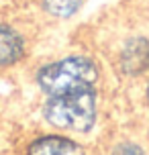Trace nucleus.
I'll use <instances>...</instances> for the list:
<instances>
[{"instance_id": "nucleus-1", "label": "nucleus", "mask_w": 149, "mask_h": 155, "mask_svg": "<svg viewBox=\"0 0 149 155\" xmlns=\"http://www.w3.org/2000/svg\"><path fill=\"white\" fill-rule=\"evenodd\" d=\"M43 120L63 133H90L98 123L100 98L96 88H82L68 94L45 96L41 106Z\"/></svg>"}, {"instance_id": "nucleus-2", "label": "nucleus", "mask_w": 149, "mask_h": 155, "mask_svg": "<svg viewBox=\"0 0 149 155\" xmlns=\"http://www.w3.org/2000/svg\"><path fill=\"white\" fill-rule=\"evenodd\" d=\"M35 82L45 96L96 88L100 82V63L90 55L70 53L41 65L35 74Z\"/></svg>"}, {"instance_id": "nucleus-3", "label": "nucleus", "mask_w": 149, "mask_h": 155, "mask_svg": "<svg viewBox=\"0 0 149 155\" xmlns=\"http://www.w3.org/2000/svg\"><path fill=\"white\" fill-rule=\"evenodd\" d=\"M25 155H88V149L71 137L53 133L33 139L25 149Z\"/></svg>"}, {"instance_id": "nucleus-4", "label": "nucleus", "mask_w": 149, "mask_h": 155, "mask_svg": "<svg viewBox=\"0 0 149 155\" xmlns=\"http://www.w3.org/2000/svg\"><path fill=\"white\" fill-rule=\"evenodd\" d=\"M27 53V41L18 29L8 23H0V68L18 63Z\"/></svg>"}, {"instance_id": "nucleus-5", "label": "nucleus", "mask_w": 149, "mask_h": 155, "mask_svg": "<svg viewBox=\"0 0 149 155\" xmlns=\"http://www.w3.org/2000/svg\"><path fill=\"white\" fill-rule=\"evenodd\" d=\"M121 65L125 74H143L149 68V41L147 39H133L121 51Z\"/></svg>"}, {"instance_id": "nucleus-6", "label": "nucleus", "mask_w": 149, "mask_h": 155, "mask_svg": "<svg viewBox=\"0 0 149 155\" xmlns=\"http://www.w3.org/2000/svg\"><path fill=\"white\" fill-rule=\"evenodd\" d=\"M88 0H39L41 10L51 18L63 21V18H71L84 8Z\"/></svg>"}, {"instance_id": "nucleus-7", "label": "nucleus", "mask_w": 149, "mask_h": 155, "mask_svg": "<svg viewBox=\"0 0 149 155\" xmlns=\"http://www.w3.org/2000/svg\"><path fill=\"white\" fill-rule=\"evenodd\" d=\"M104 155H149V151L135 139H118L106 149Z\"/></svg>"}, {"instance_id": "nucleus-8", "label": "nucleus", "mask_w": 149, "mask_h": 155, "mask_svg": "<svg viewBox=\"0 0 149 155\" xmlns=\"http://www.w3.org/2000/svg\"><path fill=\"white\" fill-rule=\"evenodd\" d=\"M145 96H147V100H149V82H147V88H145Z\"/></svg>"}]
</instances>
